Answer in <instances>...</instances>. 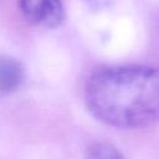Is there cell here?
<instances>
[{"mask_svg":"<svg viewBox=\"0 0 159 159\" xmlns=\"http://www.w3.org/2000/svg\"><path fill=\"white\" fill-rule=\"evenodd\" d=\"M22 67L10 56H0V93L15 91L22 82Z\"/></svg>","mask_w":159,"mask_h":159,"instance_id":"3","label":"cell"},{"mask_svg":"<svg viewBox=\"0 0 159 159\" xmlns=\"http://www.w3.org/2000/svg\"><path fill=\"white\" fill-rule=\"evenodd\" d=\"M86 104L98 120L118 128L159 122V68L119 66L94 72L84 89Z\"/></svg>","mask_w":159,"mask_h":159,"instance_id":"1","label":"cell"},{"mask_svg":"<svg viewBox=\"0 0 159 159\" xmlns=\"http://www.w3.org/2000/svg\"><path fill=\"white\" fill-rule=\"evenodd\" d=\"M19 4L24 17L40 27H56L65 17L61 0H20Z\"/></svg>","mask_w":159,"mask_h":159,"instance_id":"2","label":"cell"},{"mask_svg":"<svg viewBox=\"0 0 159 159\" xmlns=\"http://www.w3.org/2000/svg\"><path fill=\"white\" fill-rule=\"evenodd\" d=\"M91 157H96V158H118L122 157L116 148L104 144V143H99V144H94L91 149Z\"/></svg>","mask_w":159,"mask_h":159,"instance_id":"4","label":"cell"}]
</instances>
